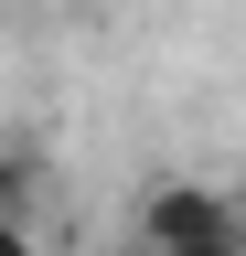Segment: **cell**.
<instances>
[{
	"mask_svg": "<svg viewBox=\"0 0 246 256\" xmlns=\"http://www.w3.org/2000/svg\"><path fill=\"white\" fill-rule=\"evenodd\" d=\"M235 224H246V214H235L214 182H150V192H139V235H129V246L171 256V246H214V235H235Z\"/></svg>",
	"mask_w": 246,
	"mask_h": 256,
	"instance_id": "6da1fadb",
	"label": "cell"
},
{
	"mask_svg": "<svg viewBox=\"0 0 246 256\" xmlns=\"http://www.w3.org/2000/svg\"><path fill=\"white\" fill-rule=\"evenodd\" d=\"M0 256H43V246H33V224H22V214H0Z\"/></svg>",
	"mask_w": 246,
	"mask_h": 256,
	"instance_id": "7a4b0ae2",
	"label": "cell"
},
{
	"mask_svg": "<svg viewBox=\"0 0 246 256\" xmlns=\"http://www.w3.org/2000/svg\"><path fill=\"white\" fill-rule=\"evenodd\" d=\"M171 256H246V224H235V235H214V246H171Z\"/></svg>",
	"mask_w": 246,
	"mask_h": 256,
	"instance_id": "3957f363",
	"label": "cell"
}]
</instances>
